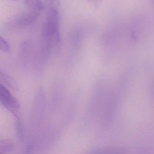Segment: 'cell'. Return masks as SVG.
I'll return each mask as SVG.
<instances>
[{
    "label": "cell",
    "mask_w": 154,
    "mask_h": 154,
    "mask_svg": "<svg viewBox=\"0 0 154 154\" xmlns=\"http://www.w3.org/2000/svg\"><path fill=\"white\" fill-rule=\"evenodd\" d=\"M90 2L94 5H98L101 0H88Z\"/></svg>",
    "instance_id": "ba28073f"
},
{
    "label": "cell",
    "mask_w": 154,
    "mask_h": 154,
    "mask_svg": "<svg viewBox=\"0 0 154 154\" xmlns=\"http://www.w3.org/2000/svg\"><path fill=\"white\" fill-rule=\"evenodd\" d=\"M0 103L6 109L11 112L14 116H18L20 104L9 90L0 83Z\"/></svg>",
    "instance_id": "3957f363"
},
{
    "label": "cell",
    "mask_w": 154,
    "mask_h": 154,
    "mask_svg": "<svg viewBox=\"0 0 154 154\" xmlns=\"http://www.w3.org/2000/svg\"><path fill=\"white\" fill-rule=\"evenodd\" d=\"M0 50L5 52H10V47L7 42L0 35Z\"/></svg>",
    "instance_id": "52a82bcc"
},
{
    "label": "cell",
    "mask_w": 154,
    "mask_h": 154,
    "mask_svg": "<svg viewBox=\"0 0 154 154\" xmlns=\"http://www.w3.org/2000/svg\"><path fill=\"white\" fill-rule=\"evenodd\" d=\"M152 2L154 4V0H152Z\"/></svg>",
    "instance_id": "30bf717a"
},
{
    "label": "cell",
    "mask_w": 154,
    "mask_h": 154,
    "mask_svg": "<svg viewBox=\"0 0 154 154\" xmlns=\"http://www.w3.org/2000/svg\"><path fill=\"white\" fill-rule=\"evenodd\" d=\"M26 10L19 18L18 24L21 26H28L33 23L38 17L43 8L42 0H24Z\"/></svg>",
    "instance_id": "7a4b0ae2"
},
{
    "label": "cell",
    "mask_w": 154,
    "mask_h": 154,
    "mask_svg": "<svg viewBox=\"0 0 154 154\" xmlns=\"http://www.w3.org/2000/svg\"><path fill=\"white\" fill-rule=\"evenodd\" d=\"M0 76L2 78L3 80H4L10 87L14 90H18L19 85L18 82L14 78L5 74L2 72H0Z\"/></svg>",
    "instance_id": "277c9868"
},
{
    "label": "cell",
    "mask_w": 154,
    "mask_h": 154,
    "mask_svg": "<svg viewBox=\"0 0 154 154\" xmlns=\"http://www.w3.org/2000/svg\"><path fill=\"white\" fill-rule=\"evenodd\" d=\"M16 119V130H17V136L19 139H22L23 137V127L20 120L19 116H15Z\"/></svg>",
    "instance_id": "8992f818"
},
{
    "label": "cell",
    "mask_w": 154,
    "mask_h": 154,
    "mask_svg": "<svg viewBox=\"0 0 154 154\" xmlns=\"http://www.w3.org/2000/svg\"><path fill=\"white\" fill-rule=\"evenodd\" d=\"M14 144L13 142L10 140L0 141V153L10 152L13 150Z\"/></svg>",
    "instance_id": "5b68a950"
},
{
    "label": "cell",
    "mask_w": 154,
    "mask_h": 154,
    "mask_svg": "<svg viewBox=\"0 0 154 154\" xmlns=\"http://www.w3.org/2000/svg\"><path fill=\"white\" fill-rule=\"evenodd\" d=\"M12 1H16V2H19V1H21V0H12Z\"/></svg>",
    "instance_id": "9c48e42d"
},
{
    "label": "cell",
    "mask_w": 154,
    "mask_h": 154,
    "mask_svg": "<svg viewBox=\"0 0 154 154\" xmlns=\"http://www.w3.org/2000/svg\"><path fill=\"white\" fill-rule=\"evenodd\" d=\"M58 7L47 8V17L42 31V51L48 53L60 43Z\"/></svg>",
    "instance_id": "6da1fadb"
}]
</instances>
